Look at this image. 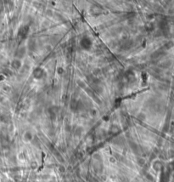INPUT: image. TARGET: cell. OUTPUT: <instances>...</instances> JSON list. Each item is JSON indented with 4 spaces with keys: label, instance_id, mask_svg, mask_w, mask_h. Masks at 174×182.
<instances>
[{
    "label": "cell",
    "instance_id": "obj_4",
    "mask_svg": "<svg viewBox=\"0 0 174 182\" xmlns=\"http://www.w3.org/2000/svg\"><path fill=\"white\" fill-rule=\"evenodd\" d=\"M21 63L19 60H15L12 62V66H13L15 69H19V68L21 67Z\"/></svg>",
    "mask_w": 174,
    "mask_h": 182
},
{
    "label": "cell",
    "instance_id": "obj_3",
    "mask_svg": "<svg viewBox=\"0 0 174 182\" xmlns=\"http://www.w3.org/2000/svg\"><path fill=\"white\" fill-rule=\"evenodd\" d=\"M33 75L36 78H41V77L43 76V71L40 67L36 68L33 71Z\"/></svg>",
    "mask_w": 174,
    "mask_h": 182
},
{
    "label": "cell",
    "instance_id": "obj_1",
    "mask_svg": "<svg viewBox=\"0 0 174 182\" xmlns=\"http://www.w3.org/2000/svg\"><path fill=\"white\" fill-rule=\"evenodd\" d=\"M81 46L84 49H89L92 46V41L88 38H83L81 40Z\"/></svg>",
    "mask_w": 174,
    "mask_h": 182
},
{
    "label": "cell",
    "instance_id": "obj_2",
    "mask_svg": "<svg viewBox=\"0 0 174 182\" xmlns=\"http://www.w3.org/2000/svg\"><path fill=\"white\" fill-rule=\"evenodd\" d=\"M28 31H29V26H22L19 31V35L21 36L22 38H25L26 37L27 33H28Z\"/></svg>",
    "mask_w": 174,
    "mask_h": 182
}]
</instances>
